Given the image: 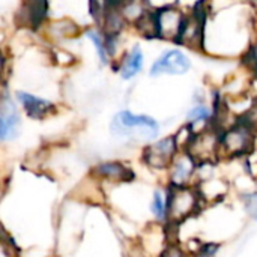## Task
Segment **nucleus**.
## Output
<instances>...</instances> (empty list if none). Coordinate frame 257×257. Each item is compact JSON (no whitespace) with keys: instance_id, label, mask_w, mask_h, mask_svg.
I'll return each mask as SVG.
<instances>
[{"instance_id":"1","label":"nucleus","mask_w":257,"mask_h":257,"mask_svg":"<svg viewBox=\"0 0 257 257\" xmlns=\"http://www.w3.org/2000/svg\"><path fill=\"white\" fill-rule=\"evenodd\" d=\"M111 134L120 139L151 143L158 139L161 125L157 119L148 114H136L130 110L119 111L110 125Z\"/></svg>"},{"instance_id":"2","label":"nucleus","mask_w":257,"mask_h":257,"mask_svg":"<svg viewBox=\"0 0 257 257\" xmlns=\"http://www.w3.org/2000/svg\"><path fill=\"white\" fill-rule=\"evenodd\" d=\"M256 139L257 133L235 117L233 122L220 130L221 161L245 158L256 149Z\"/></svg>"},{"instance_id":"3","label":"nucleus","mask_w":257,"mask_h":257,"mask_svg":"<svg viewBox=\"0 0 257 257\" xmlns=\"http://www.w3.org/2000/svg\"><path fill=\"white\" fill-rule=\"evenodd\" d=\"M167 197V224L166 227H178L199 214L203 205V197L196 185L193 187H169Z\"/></svg>"},{"instance_id":"4","label":"nucleus","mask_w":257,"mask_h":257,"mask_svg":"<svg viewBox=\"0 0 257 257\" xmlns=\"http://www.w3.org/2000/svg\"><path fill=\"white\" fill-rule=\"evenodd\" d=\"M187 151L197 163L202 164H218L221 161L220 152V130L215 126L196 131L190 136L184 149Z\"/></svg>"},{"instance_id":"5","label":"nucleus","mask_w":257,"mask_h":257,"mask_svg":"<svg viewBox=\"0 0 257 257\" xmlns=\"http://www.w3.org/2000/svg\"><path fill=\"white\" fill-rule=\"evenodd\" d=\"M182 151L176 133L158 137L148 143L142 151L143 164L154 172H167L175 157Z\"/></svg>"},{"instance_id":"6","label":"nucleus","mask_w":257,"mask_h":257,"mask_svg":"<svg viewBox=\"0 0 257 257\" xmlns=\"http://www.w3.org/2000/svg\"><path fill=\"white\" fill-rule=\"evenodd\" d=\"M193 69V60L181 48H169L163 51L149 69L151 77H161V75H185Z\"/></svg>"},{"instance_id":"7","label":"nucleus","mask_w":257,"mask_h":257,"mask_svg":"<svg viewBox=\"0 0 257 257\" xmlns=\"http://www.w3.org/2000/svg\"><path fill=\"white\" fill-rule=\"evenodd\" d=\"M166 175V185L169 187H193L199 179V163L187 151H181L172 161Z\"/></svg>"},{"instance_id":"8","label":"nucleus","mask_w":257,"mask_h":257,"mask_svg":"<svg viewBox=\"0 0 257 257\" xmlns=\"http://www.w3.org/2000/svg\"><path fill=\"white\" fill-rule=\"evenodd\" d=\"M187 17V12L176 6H164L155 11L157 21V33L160 39L176 42L178 35L181 32L182 23Z\"/></svg>"},{"instance_id":"9","label":"nucleus","mask_w":257,"mask_h":257,"mask_svg":"<svg viewBox=\"0 0 257 257\" xmlns=\"http://www.w3.org/2000/svg\"><path fill=\"white\" fill-rule=\"evenodd\" d=\"M214 108L205 98H194L193 105L185 113V125L194 133L214 126Z\"/></svg>"},{"instance_id":"10","label":"nucleus","mask_w":257,"mask_h":257,"mask_svg":"<svg viewBox=\"0 0 257 257\" xmlns=\"http://www.w3.org/2000/svg\"><path fill=\"white\" fill-rule=\"evenodd\" d=\"M21 120L17 107L11 99L0 102V142H8L20 134Z\"/></svg>"},{"instance_id":"11","label":"nucleus","mask_w":257,"mask_h":257,"mask_svg":"<svg viewBox=\"0 0 257 257\" xmlns=\"http://www.w3.org/2000/svg\"><path fill=\"white\" fill-rule=\"evenodd\" d=\"M95 173L98 178L117 184H126L134 179V170L120 161H104L96 166Z\"/></svg>"},{"instance_id":"12","label":"nucleus","mask_w":257,"mask_h":257,"mask_svg":"<svg viewBox=\"0 0 257 257\" xmlns=\"http://www.w3.org/2000/svg\"><path fill=\"white\" fill-rule=\"evenodd\" d=\"M17 96H18V101L21 102L24 111L32 119H44L54 111V104L50 102L48 99L35 96L27 92H18Z\"/></svg>"},{"instance_id":"13","label":"nucleus","mask_w":257,"mask_h":257,"mask_svg":"<svg viewBox=\"0 0 257 257\" xmlns=\"http://www.w3.org/2000/svg\"><path fill=\"white\" fill-rule=\"evenodd\" d=\"M143 65H145V54H143L142 48L139 45H136L126 53V56L123 57V60L119 66L120 77L123 80L134 78L136 75H139L142 72Z\"/></svg>"},{"instance_id":"14","label":"nucleus","mask_w":257,"mask_h":257,"mask_svg":"<svg viewBox=\"0 0 257 257\" xmlns=\"http://www.w3.org/2000/svg\"><path fill=\"white\" fill-rule=\"evenodd\" d=\"M167 197H169V188L167 185H164L152 193L151 203H149V211L155 223L161 226L167 224Z\"/></svg>"},{"instance_id":"15","label":"nucleus","mask_w":257,"mask_h":257,"mask_svg":"<svg viewBox=\"0 0 257 257\" xmlns=\"http://www.w3.org/2000/svg\"><path fill=\"white\" fill-rule=\"evenodd\" d=\"M102 21H104V30H105L107 38H116L125 26V18L122 12L117 11V8H111L105 14Z\"/></svg>"},{"instance_id":"16","label":"nucleus","mask_w":257,"mask_h":257,"mask_svg":"<svg viewBox=\"0 0 257 257\" xmlns=\"http://www.w3.org/2000/svg\"><path fill=\"white\" fill-rule=\"evenodd\" d=\"M239 203L244 214L257 224V188H248L239 193Z\"/></svg>"},{"instance_id":"17","label":"nucleus","mask_w":257,"mask_h":257,"mask_svg":"<svg viewBox=\"0 0 257 257\" xmlns=\"http://www.w3.org/2000/svg\"><path fill=\"white\" fill-rule=\"evenodd\" d=\"M137 30L146 38H158L157 33V21H155V11H145L143 15L134 23Z\"/></svg>"},{"instance_id":"18","label":"nucleus","mask_w":257,"mask_h":257,"mask_svg":"<svg viewBox=\"0 0 257 257\" xmlns=\"http://www.w3.org/2000/svg\"><path fill=\"white\" fill-rule=\"evenodd\" d=\"M242 66L257 77V39L251 41L241 54Z\"/></svg>"},{"instance_id":"19","label":"nucleus","mask_w":257,"mask_h":257,"mask_svg":"<svg viewBox=\"0 0 257 257\" xmlns=\"http://www.w3.org/2000/svg\"><path fill=\"white\" fill-rule=\"evenodd\" d=\"M48 30L56 38H69L78 33V27L72 21H56L50 26Z\"/></svg>"},{"instance_id":"20","label":"nucleus","mask_w":257,"mask_h":257,"mask_svg":"<svg viewBox=\"0 0 257 257\" xmlns=\"http://www.w3.org/2000/svg\"><path fill=\"white\" fill-rule=\"evenodd\" d=\"M158 257H191L190 253L187 251L185 245L178 242L176 239H169L166 245L161 248L158 253Z\"/></svg>"},{"instance_id":"21","label":"nucleus","mask_w":257,"mask_h":257,"mask_svg":"<svg viewBox=\"0 0 257 257\" xmlns=\"http://www.w3.org/2000/svg\"><path fill=\"white\" fill-rule=\"evenodd\" d=\"M86 36L93 42V45H95V48H96V51H98V56H99V59H101V62H102V63H107L110 54H108V51H107L105 41L101 38V35H99L98 32H95V30H87V32H86Z\"/></svg>"},{"instance_id":"22","label":"nucleus","mask_w":257,"mask_h":257,"mask_svg":"<svg viewBox=\"0 0 257 257\" xmlns=\"http://www.w3.org/2000/svg\"><path fill=\"white\" fill-rule=\"evenodd\" d=\"M54 59L60 65H69V63L74 62V57L69 53H66L65 50H56L54 51Z\"/></svg>"},{"instance_id":"23","label":"nucleus","mask_w":257,"mask_h":257,"mask_svg":"<svg viewBox=\"0 0 257 257\" xmlns=\"http://www.w3.org/2000/svg\"><path fill=\"white\" fill-rule=\"evenodd\" d=\"M3 66H5V57H3V54L0 53V74H2V71H3Z\"/></svg>"},{"instance_id":"24","label":"nucleus","mask_w":257,"mask_h":257,"mask_svg":"<svg viewBox=\"0 0 257 257\" xmlns=\"http://www.w3.org/2000/svg\"><path fill=\"white\" fill-rule=\"evenodd\" d=\"M248 3H250V6L257 12V0H248Z\"/></svg>"},{"instance_id":"25","label":"nucleus","mask_w":257,"mask_h":257,"mask_svg":"<svg viewBox=\"0 0 257 257\" xmlns=\"http://www.w3.org/2000/svg\"><path fill=\"white\" fill-rule=\"evenodd\" d=\"M117 3H125V2H128V0H116Z\"/></svg>"}]
</instances>
